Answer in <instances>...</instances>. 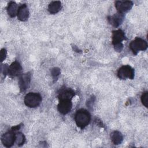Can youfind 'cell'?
Segmentation results:
<instances>
[{
  "label": "cell",
  "instance_id": "obj_1",
  "mask_svg": "<svg viewBox=\"0 0 148 148\" xmlns=\"http://www.w3.org/2000/svg\"><path fill=\"white\" fill-rule=\"evenodd\" d=\"M75 120L77 126L81 129H83L90 123L91 115L87 110L80 109L75 113Z\"/></svg>",
  "mask_w": 148,
  "mask_h": 148
},
{
  "label": "cell",
  "instance_id": "obj_2",
  "mask_svg": "<svg viewBox=\"0 0 148 148\" xmlns=\"http://www.w3.org/2000/svg\"><path fill=\"white\" fill-rule=\"evenodd\" d=\"M126 39V36L123 30L119 29L117 30L113 31L112 44L113 45L116 51L120 52L122 50L123 48V45L121 42Z\"/></svg>",
  "mask_w": 148,
  "mask_h": 148
},
{
  "label": "cell",
  "instance_id": "obj_3",
  "mask_svg": "<svg viewBox=\"0 0 148 148\" xmlns=\"http://www.w3.org/2000/svg\"><path fill=\"white\" fill-rule=\"evenodd\" d=\"M42 100V97L39 94L29 92L25 96L24 103L28 107L36 108L40 104Z\"/></svg>",
  "mask_w": 148,
  "mask_h": 148
},
{
  "label": "cell",
  "instance_id": "obj_4",
  "mask_svg": "<svg viewBox=\"0 0 148 148\" xmlns=\"http://www.w3.org/2000/svg\"><path fill=\"white\" fill-rule=\"evenodd\" d=\"M130 48L135 55H136L139 51H145L147 48L146 41L140 38L136 37L132 40L130 44Z\"/></svg>",
  "mask_w": 148,
  "mask_h": 148
},
{
  "label": "cell",
  "instance_id": "obj_5",
  "mask_svg": "<svg viewBox=\"0 0 148 148\" xmlns=\"http://www.w3.org/2000/svg\"><path fill=\"white\" fill-rule=\"evenodd\" d=\"M134 69L130 65H126L120 67L117 72L118 77L121 79H133L134 77Z\"/></svg>",
  "mask_w": 148,
  "mask_h": 148
},
{
  "label": "cell",
  "instance_id": "obj_6",
  "mask_svg": "<svg viewBox=\"0 0 148 148\" xmlns=\"http://www.w3.org/2000/svg\"><path fill=\"white\" fill-rule=\"evenodd\" d=\"M16 131L11 129L2 135L1 141L3 146L6 147H10L13 145L16 141Z\"/></svg>",
  "mask_w": 148,
  "mask_h": 148
},
{
  "label": "cell",
  "instance_id": "obj_7",
  "mask_svg": "<svg viewBox=\"0 0 148 148\" xmlns=\"http://www.w3.org/2000/svg\"><path fill=\"white\" fill-rule=\"evenodd\" d=\"M133 6V2L131 1H117L115 2V7L119 13H123L127 12Z\"/></svg>",
  "mask_w": 148,
  "mask_h": 148
},
{
  "label": "cell",
  "instance_id": "obj_8",
  "mask_svg": "<svg viewBox=\"0 0 148 148\" xmlns=\"http://www.w3.org/2000/svg\"><path fill=\"white\" fill-rule=\"evenodd\" d=\"M72 108V103L71 99L60 100L57 109L62 114H66L71 112Z\"/></svg>",
  "mask_w": 148,
  "mask_h": 148
},
{
  "label": "cell",
  "instance_id": "obj_9",
  "mask_svg": "<svg viewBox=\"0 0 148 148\" xmlns=\"http://www.w3.org/2000/svg\"><path fill=\"white\" fill-rule=\"evenodd\" d=\"M124 18V14L117 13L112 16H108V22L113 27H118L121 24Z\"/></svg>",
  "mask_w": 148,
  "mask_h": 148
},
{
  "label": "cell",
  "instance_id": "obj_10",
  "mask_svg": "<svg viewBox=\"0 0 148 148\" xmlns=\"http://www.w3.org/2000/svg\"><path fill=\"white\" fill-rule=\"evenodd\" d=\"M31 74L30 72H28L24 74H23L19 79L18 85L21 91H25L29 86L31 82Z\"/></svg>",
  "mask_w": 148,
  "mask_h": 148
},
{
  "label": "cell",
  "instance_id": "obj_11",
  "mask_svg": "<svg viewBox=\"0 0 148 148\" xmlns=\"http://www.w3.org/2000/svg\"><path fill=\"white\" fill-rule=\"evenodd\" d=\"M22 72V67L21 64L17 62L14 61L11 64V65L8 68L9 74L11 76H17L21 75Z\"/></svg>",
  "mask_w": 148,
  "mask_h": 148
},
{
  "label": "cell",
  "instance_id": "obj_12",
  "mask_svg": "<svg viewBox=\"0 0 148 148\" xmlns=\"http://www.w3.org/2000/svg\"><path fill=\"white\" fill-rule=\"evenodd\" d=\"M29 10L26 4H23L18 7L17 12L18 19L21 21H25L27 20L29 17Z\"/></svg>",
  "mask_w": 148,
  "mask_h": 148
},
{
  "label": "cell",
  "instance_id": "obj_13",
  "mask_svg": "<svg viewBox=\"0 0 148 148\" xmlns=\"http://www.w3.org/2000/svg\"><path fill=\"white\" fill-rule=\"evenodd\" d=\"M75 92L74 91L70 88H65L62 90L58 94L59 100L62 99H72L74 97Z\"/></svg>",
  "mask_w": 148,
  "mask_h": 148
},
{
  "label": "cell",
  "instance_id": "obj_14",
  "mask_svg": "<svg viewBox=\"0 0 148 148\" xmlns=\"http://www.w3.org/2000/svg\"><path fill=\"white\" fill-rule=\"evenodd\" d=\"M61 9V3L59 1L51 2L48 6V10L51 14L58 13Z\"/></svg>",
  "mask_w": 148,
  "mask_h": 148
},
{
  "label": "cell",
  "instance_id": "obj_15",
  "mask_svg": "<svg viewBox=\"0 0 148 148\" xmlns=\"http://www.w3.org/2000/svg\"><path fill=\"white\" fill-rule=\"evenodd\" d=\"M18 8L15 2L11 1L7 8V12L11 17H14L17 14Z\"/></svg>",
  "mask_w": 148,
  "mask_h": 148
},
{
  "label": "cell",
  "instance_id": "obj_16",
  "mask_svg": "<svg viewBox=\"0 0 148 148\" xmlns=\"http://www.w3.org/2000/svg\"><path fill=\"white\" fill-rule=\"evenodd\" d=\"M110 138L112 142L114 145H119L121 143L123 140V136L121 133L118 131H114L111 133Z\"/></svg>",
  "mask_w": 148,
  "mask_h": 148
},
{
  "label": "cell",
  "instance_id": "obj_17",
  "mask_svg": "<svg viewBox=\"0 0 148 148\" xmlns=\"http://www.w3.org/2000/svg\"><path fill=\"white\" fill-rule=\"evenodd\" d=\"M25 142V137L23 134L20 132H16V143L18 146H21L24 144Z\"/></svg>",
  "mask_w": 148,
  "mask_h": 148
},
{
  "label": "cell",
  "instance_id": "obj_18",
  "mask_svg": "<svg viewBox=\"0 0 148 148\" xmlns=\"http://www.w3.org/2000/svg\"><path fill=\"white\" fill-rule=\"evenodd\" d=\"M141 101L142 104L146 107H148V92H144L141 96Z\"/></svg>",
  "mask_w": 148,
  "mask_h": 148
},
{
  "label": "cell",
  "instance_id": "obj_19",
  "mask_svg": "<svg viewBox=\"0 0 148 148\" xmlns=\"http://www.w3.org/2000/svg\"><path fill=\"white\" fill-rule=\"evenodd\" d=\"M60 73H61L60 69L57 67H55V68H53L51 71V74L54 78L57 77L60 75Z\"/></svg>",
  "mask_w": 148,
  "mask_h": 148
},
{
  "label": "cell",
  "instance_id": "obj_20",
  "mask_svg": "<svg viewBox=\"0 0 148 148\" xmlns=\"http://www.w3.org/2000/svg\"><path fill=\"white\" fill-rule=\"evenodd\" d=\"M7 51L5 49H2L0 51V60L1 62H2L6 57Z\"/></svg>",
  "mask_w": 148,
  "mask_h": 148
}]
</instances>
